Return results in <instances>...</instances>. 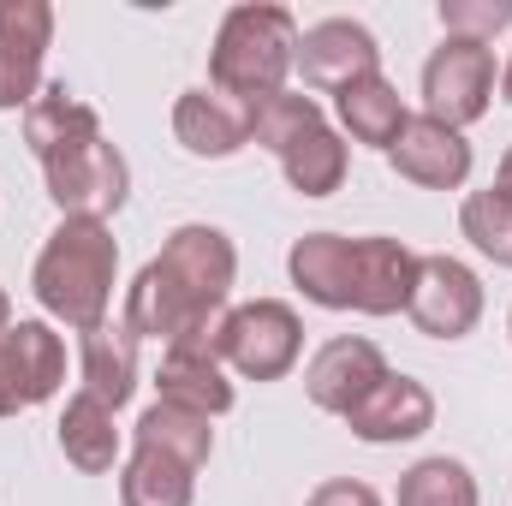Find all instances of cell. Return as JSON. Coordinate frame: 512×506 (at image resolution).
Segmentation results:
<instances>
[{
    "instance_id": "cell-1",
    "label": "cell",
    "mask_w": 512,
    "mask_h": 506,
    "mask_svg": "<svg viewBox=\"0 0 512 506\" xmlns=\"http://www.w3.org/2000/svg\"><path fill=\"white\" fill-rule=\"evenodd\" d=\"M239 280V251L221 227H179L155 262L126 292V328L137 340L173 346H215L221 310Z\"/></svg>"
},
{
    "instance_id": "cell-2",
    "label": "cell",
    "mask_w": 512,
    "mask_h": 506,
    "mask_svg": "<svg viewBox=\"0 0 512 506\" xmlns=\"http://www.w3.org/2000/svg\"><path fill=\"white\" fill-rule=\"evenodd\" d=\"M24 143L42 161L48 197L60 203L66 221H108L131 191L126 155L102 137L96 108H84L66 84H48L24 108Z\"/></svg>"
},
{
    "instance_id": "cell-3",
    "label": "cell",
    "mask_w": 512,
    "mask_h": 506,
    "mask_svg": "<svg viewBox=\"0 0 512 506\" xmlns=\"http://www.w3.org/2000/svg\"><path fill=\"white\" fill-rule=\"evenodd\" d=\"M114 274H120V245L102 221H60L36 256L30 292L54 322L96 334L114 304Z\"/></svg>"
},
{
    "instance_id": "cell-4",
    "label": "cell",
    "mask_w": 512,
    "mask_h": 506,
    "mask_svg": "<svg viewBox=\"0 0 512 506\" xmlns=\"http://www.w3.org/2000/svg\"><path fill=\"white\" fill-rule=\"evenodd\" d=\"M298 66V18L286 6H233L221 18V36L209 48V78L233 102H262L286 90V72Z\"/></svg>"
},
{
    "instance_id": "cell-5",
    "label": "cell",
    "mask_w": 512,
    "mask_h": 506,
    "mask_svg": "<svg viewBox=\"0 0 512 506\" xmlns=\"http://www.w3.org/2000/svg\"><path fill=\"white\" fill-rule=\"evenodd\" d=\"M304 352V322L292 304L280 298H256V304H239L221 316L215 328V358L233 364L239 376L251 381H280Z\"/></svg>"
},
{
    "instance_id": "cell-6",
    "label": "cell",
    "mask_w": 512,
    "mask_h": 506,
    "mask_svg": "<svg viewBox=\"0 0 512 506\" xmlns=\"http://www.w3.org/2000/svg\"><path fill=\"white\" fill-rule=\"evenodd\" d=\"M489 96H495V54H489V42L447 36L429 54V66H423V114L465 131L489 114Z\"/></svg>"
},
{
    "instance_id": "cell-7",
    "label": "cell",
    "mask_w": 512,
    "mask_h": 506,
    "mask_svg": "<svg viewBox=\"0 0 512 506\" xmlns=\"http://www.w3.org/2000/svg\"><path fill=\"white\" fill-rule=\"evenodd\" d=\"M405 316L429 340H465L483 322V280L459 256H417V286Z\"/></svg>"
},
{
    "instance_id": "cell-8",
    "label": "cell",
    "mask_w": 512,
    "mask_h": 506,
    "mask_svg": "<svg viewBox=\"0 0 512 506\" xmlns=\"http://www.w3.org/2000/svg\"><path fill=\"white\" fill-rule=\"evenodd\" d=\"M66 381V340L48 322H12L0 334V417L54 399Z\"/></svg>"
},
{
    "instance_id": "cell-9",
    "label": "cell",
    "mask_w": 512,
    "mask_h": 506,
    "mask_svg": "<svg viewBox=\"0 0 512 506\" xmlns=\"http://www.w3.org/2000/svg\"><path fill=\"white\" fill-rule=\"evenodd\" d=\"M48 36H54L48 0H0V114L36 102Z\"/></svg>"
},
{
    "instance_id": "cell-10",
    "label": "cell",
    "mask_w": 512,
    "mask_h": 506,
    "mask_svg": "<svg viewBox=\"0 0 512 506\" xmlns=\"http://www.w3.org/2000/svg\"><path fill=\"white\" fill-rule=\"evenodd\" d=\"M298 72H304V84L334 96V90H346L358 78H376L382 72V48H376V36L358 18H322V24H310L298 36Z\"/></svg>"
},
{
    "instance_id": "cell-11",
    "label": "cell",
    "mask_w": 512,
    "mask_h": 506,
    "mask_svg": "<svg viewBox=\"0 0 512 506\" xmlns=\"http://www.w3.org/2000/svg\"><path fill=\"white\" fill-rule=\"evenodd\" d=\"M387 376V358L376 340H364V334H340V340H328L316 358H310V370H304V393H310V405L316 411H334V417H346L376 381Z\"/></svg>"
},
{
    "instance_id": "cell-12",
    "label": "cell",
    "mask_w": 512,
    "mask_h": 506,
    "mask_svg": "<svg viewBox=\"0 0 512 506\" xmlns=\"http://www.w3.org/2000/svg\"><path fill=\"white\" fill-rule=\"evenodd\" d=\"M387 161H393L399 179H411V185H423V191H459V185L471 179V143H465V131L441 126V120H429V114L405 120L399 143L387 149Z\"/></svg>"
},
{
    "instance_id": "cell-13",
    "label": "cell",
    "mask_w": 512,
    "mask_h": 506,
    "mask_svg": "<svg viewBox=\"0 0 512 506\" xmlns=\"http://www.w3.org/2000/svg\"><path fill=\"white\" fill-rule=\"evenodd\" d=\"M346 423H352V435L358 441H370V447H393V441H417L429 423H435V399H429V387L411 376H393L387 370L352 411H346Z\"/></svg>"
},
{
    "instance_id": "cell-14",
    "label": "cell",
    "mask_w": 512,
    "mask_h": 506,
    "mask_svg": "<svg viewBox=\"0 0 512 506\" xmlns=\"http://www.w3.org/2000/svg\"><path fill=\"white\" fill-rule=\"evenodd\" d=\"M417 286V251L399 239H352V310L364 316H393L411 304Z\"/></svg>"
},
{
    "instance_id": "cell-15",
    "label": "cell",
    "mask_w": 512,
    "mask_h": 506,
    "mask_svg": "<svg viewBox=\"0 0 512 506\" xmlns=\"http://www.w3.org/2000/svg\"><path fill=\"white\" fill-rule=\"evenodd\" d=\"M173 137L191 149V155H209V161H227L251 143V108L221 96V90H185L173 102Z\"/></svg>"
},
{
    "instance_id": "cell-16",
    "label": "cell",
    "mask_w": 512,
    "mask_h": 506,
    "mask_svg": "<svg viewBox=\"0 0 512 506\" xmlns=\"http://www.w3.org/2000/svg\"><path fill=\"white\" fill-rule=\"evenodd\" d=\"M155 387H161L167 405L197 411V417H221V411H233V381H227V370H221L215 346H173V352L161 358Z\"/></svg>"
},
{
    "instance_id": "cell-17",
    "label": "cell",
    "mask_w": 512,
    "mask_h": 506,
    "mask_svg": "<svg viewBox=\"0 0 512 506\" xmlns=\"http://www.w3.org/2000/svg\"><path fill=\"white\" fill-rule=\"evenodd\" d=\"M286 268H292V286L310 304L352 310V239H340V233H304L292 245V256H286Z\"/></svg>"
},
{
    "instance_id": "cell-18",
    "label": "cell",
    "mask_w": 512,
    "mask_h": 506,
    "mask_svg": "<svg viewBox=\"0 0 512 506\" xmlns=\"http://www.w3.org/2000/svg\"><path fill=\"white\" fill-rule=\"evenodd\" d=\"M131 387H137V334L126 322H102L96 334H84V393L120 411Z\"/></svg>"
},
{
    "instance_id": "cell-19",
    "label": "cell",
    "mask_w": 512,
    "mask_h": 506,
    "mask_svg": "<svg viewBox=\"0 0 512 506\" xmlns=\"http://www.w3.org/2000/svg\"><path fill=\"white\" fill-rule=\"evenodd\" d=\"M334 114H340V126L352 131L358 143H370V149H393L399 143V131H405V102H399V90L387 84L382 72L376 78H358V84H346V90H334Z\"/></svg>"
},
{
    "instance_id": "cell-20",
    "label": "cell",
    "mask_w": 512,
    "mask_h": 506,
    "mask_svg": "<svg viewBox=\"0 0 512 506\" xmlns=\"http://www.w3.org/2000/svg\"><path fill=\"white\" fill-rule=\"evenodd\" d=\"M60 453L84 471V477H102L114 471L120 459V429H114V411L90 393H72L66 411H60Z\"/></svg>"
},
{
    "instance_id": "cell-21",
    "label": "cell",
    "mask_w": 512,
    "mask_h": 506,
    "mask_svg": "<svg viewBox=\"0 0 512 506\" xmlns=\"http://www.w3.org/2000/svg\"><path fill=\"white\" fill-rule=\"evenodd\" d=\"M131 435H137V447L167 453V459H179V465H191V471H203L209 453H215V429H209V417L179 411V405H167V399H155V405L137 417Z\"/></svg>"
},
{
    "instance_id": "cell-22",
    "label": "cell",
    "mask_w": 512,
    "mask_h": 506,
    "mask_svg": "<svg viewBox=\"0 0 512 506\" xmlns=\"http://www.w3.org/2000/svg\"><path fill=\"white\" fill-rule=\"evenodd\" d=\"M197 501V471L167 459V453H149L137 447L120 471V506H191Z\"/></svg>"
},
{
    "instance_id": "cell-23",
    "label": "cell",
    "mask_w": 512,
    "mask_h": 506,
    "mask_svg": "<svg viewBox=\"0 0 512 506\" xmlns=\"http://www.w3.org/2000/svg\"><path fill=\"white\" fill-rule=\"evenodd\" d=\"M280 167H286V179H292L298 197H328V191H340V179H346V143H340V131L322 120V126L304 131V137L280 155Z\"/></svg>"
},
{
    "instance_id": "cell-24",
    "label": "cell",
    "mask_w": 512,
    "mask_h": 506,
    "mask_svg": "<svg viewBox=\"0 0 512 506\" xmlns=\"http://www.w3.org/2000/svg\"><path fill=\"white\" fill-rule=\"evenodd\" d=\"M399 506H477V477L459 459H417L399 477Z\"/></svg>"
},
{
    "instance_id": "cell-25",
    "label": "cell",
    "mask_w": 512,
    "mask_h": 506,
    "mask_svg": "<svg viewBox=\"0 0 512 506\" xmlns=\"http://www.w3.org/2000/svg\"><path fill=\"white\" fill-rule=\"evenodd\" d=\"M459 233L489 256V262L512 268V191H501V185L471 191L465 209H459Z\"/></svg>"
},
{
    "instance_id": "cell-26",
    "label": "cell",
    "mask_w": 512,
    "mask_h": 506,
    "mask_svg": "<svg viewBox=\"0 0 512 506\" xmlns=\"http://www.w3.org/2000/svg\"><path fill=\"white\" fill-rule=\"evenodd\" d=\"M316 126H322V108H316L310 96L280 90V96H262V102H251V143L274 149V155H286L304 131H316Z\"/></svg>"
},
{
    "instance_id": "cell-27",
    "label": "cell",
    "mask_w": 512,
    "mask_h": 506,
    "mask_svg": "<svg viewBox=\"0 0 512 506\" xmlns=\"http://www.w3.org/2000/svg\"><path fill=\"white\" fill-rule=\"evenodd\" d=\"M441 24H447V36L495 42V30L512 24V0H441Z\"/></svg>"
},
{
    "instance_id": "cell-28",
    "label": "cell",
    "mask_w": 512,
    "mask_h": 506,
    "mask_svg": "<svg viewBox=\"0 0 512 506\" xmlns=\"http://www.w3.org/2000/svg\"><path fill=\"white\" fill-rule=\"evenodd\" d=\"M310 506H382V495L370 489V483H358V477H334V483H322Z\"/></svg>"
},
{
    "instance_id": "cell-29",
    "label": "cell",
    "mask_w": 512,
    "mask_h": 506,
    "mask_svg": "<svg viewBox=\"0 0 512 506\" xmlns=\"http://www.w3.org/2000/svg\"><path fill=\"white\" fill-rule=\"evenodd\" d=\"M12 328V298H6V286H0V334Z\"/></svg>"
},
{
    "instance_id": "cell-30",
    "label": "cell",
    "mask_w": 512,
    "mask_h": 506,
    "mask_svg": "<svg viewBox=\"0 0 512 506\" xmlns=\"http://www.w3.org/2000/svg\"><path fill=\"white\" fill-rule=\"evenodd\" d=\"M501 191H512V149H507V161H501Z\"/></svg>"
},
{
    "instance_id": "cell-31",
    "label": "cell",
    "mask_w": 512,
    "mask_h": 506,
    "mask_svg": "<svg viewBox=\"0 0 512 506\" xmlns=\"http://www.w3.org/2000/svg\"><path fill=\"white\" fill-rule=\"evenodd\" d=\"M501 96L512 102V60H507V72H501Z\"/></svg>"
},
{
    "instance_id": "cell-32",
    "label": "cell",
    "mask_w": 512,
    "mask_h": 506,
    "mask_svg": "<svg viewBox=\"0 0 512 506\" xmlns=\"http://www.w3.org/2000/svg\"><path fill=\"white\" fill-rule=\"evenodd\" d=\"M507 334H512V316H507Z\"/></svg>"
}]
</instances>
